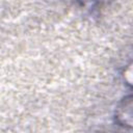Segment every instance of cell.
<instances>
[{"instance_id": "cell-1", "label": "cell", "mask_w": 133, "mask_h": 133, "mask_svg": "<svg viewBox=\"0 0 133 133\" xmlns=\"http://www.w3.org/2000/svg\"><path fill=\"white\" fill-rule=\"evenodd\" d=\"M117 123L124 127H132V101L131 97H127L121 103L117 113H116Z\"/></svg>"}]
</instances>
